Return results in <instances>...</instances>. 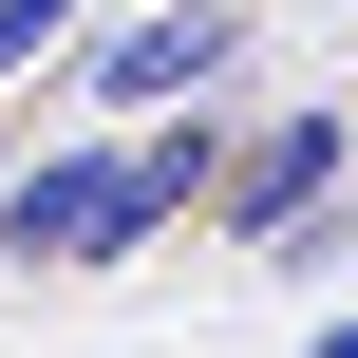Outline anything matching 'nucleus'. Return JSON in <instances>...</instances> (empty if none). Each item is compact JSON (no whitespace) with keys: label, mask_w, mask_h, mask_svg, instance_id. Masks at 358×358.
Segmentation results:
<instances>
[{"label":"nucleus","mask_w":358,"mask_h":358,"mask_svg":"<svg viewBox=\"0 0 358 358\" xmlns=\"http://www.w3.org/2000/svg\"><path fill=\"white\" fill-rule=\"evenodd\" d=\"M302 358H358V321H321V340H302Z\"/></svg>","instance_id":"nucleus-5"},{"label":"nucleus","mask_w":358,"mask_h":358,"mask_svg":"<svg viewBox=\"0 0 358 358\" xmlns=\"http://www.w3.org/2000/svg\"><path fill=\"white\" fill-rule=\"evenodd\" d=\"M189 208L151 189V151L132 132H38L19 170H0V264H132V245H170Z\"/></svg>","instance_id":"nucleus-1"},{"label":"nucleus","mask_w":358,"mask_h":358,"mask_svg":"<svg viewBox=\"0 0 358 358\" xmlns=\"http://www.w3.org/2000/svg\"><path fill=\"white\" fill-rule=\"evenodd\" d=\"M57 57H76V0H0V94L57 76Z\"/></svg>","instance_id":"nucleus-4"},{"label":"nucleus","mask_w":358,"mask_h":358,"mask_svg":"<svg viewBox=\"0 0 358 358\" xmlns=\"http://www.w3.org/2000/svg\"><path fill=\"white\" fill-rule=\"evenodd\" d=\"M227 57H245V19H227V0H151V19L76 38V113H94V132H151V113L227 94Z\"/></svg>","instance_id":"nucleus-3"},{"label":"nucleus","mask_w":358,"mask_h":358,"mask_svg":"<svg viewBox=\"0 0 358 358\" xmlns=\"http://www.w3.org/2000/svg\"><path fill=\"white\" fill-rule=\"evenodd\" d=\"M340 170H358V113H340V94H302V113H264V132L227 151V208H208V227H227L245 264H321Z\"/></svg>","instance_id":"nucleus-2"},{"label":"nucleus","mask_w":358,"mask_h":358,"mask_svg":"<svg viewBox=\"0 0 358 358\" xmlns=\"http://www.w3.org/2000/svg\"><path fill=\"white\" fill-rule=\"evenodd\" d=\"M227 19H245V0H227Z\"/></svg>","instance_id":"nucleus-6"}]
</instances>
